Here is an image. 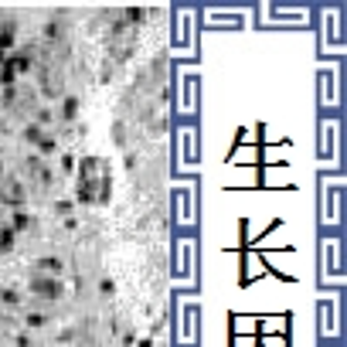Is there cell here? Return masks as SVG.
Segmentation results:
<instances>
[{"instance_id": "26", "label": "cell", "mask_w": 347, "mask_h": 347, "mask_svg": "<svg viewBox=\"0 0 347 347\" xmlns=\"http://www.w3.org/2000/svg\"><path fill=\"white\" fill-rule=\"evenodd\" d=\"M99 290H102V296H112V290H116V286H112V279H102Z\"/></svg>"}, {"instance_id": "17", "label": "cell", "mask_w": 347, "mask_h": 347, "mask_svg": "<svg viewBox=\"0 0 347 347\" xmlns=\"http://www.w3.org/2000/svg\"><path fill=\"white\" fill-rule=\"evenodd\" d=\"M0 198H4V204L17 208V204L24 201V184L21 180H4V184H0Z\"/></svg>"}, {"instance_id": "20", "label": "cell", "mask_w": 347, "mask_h": 347, "mask_svg": "<svg viewBox=\"0 0 347 347\" xmlns=\"http://www.w3.org/2000/svg\"><path fill=\"white\" fill-rule=\"evenodd\" d=\"M11 228H14V232H24V228H31V214H27V211H14Z\"/></svg>"}, {"instance_id": "30", "label": "cell", "mask_w": 347, "mask_h": 347, "mask_svg": "<svg viewBox=\"0 0 347 347\" xmlns=\"http://www.w3.org/2000/svg\"><path fill=\"white\" fill-rule=\"evenodd\" d=\"M133 344H136V337L130 334V330H126V334H123V347H133Z\"/></svg>"}, {"instance_id": "22", "label": "cell", "mask_w": 347, "mask_h": 347, "mask_svg": "<svg viewBox=\"0 0 347 347\" xmlns=\"http://www.w3.org/2000/svg\"><path fill=\"white\" fill-rule=\"evenodd\" d=\"M14 235H17L14 228H4V232H0V252H11L14 248Z\"/></svg>"}, {"instance_id": "12", "label": "cell", "mask_w": 347, "mask_h": 347, "mask_svg": "<svg viewBox=\"0 0 347 347\" xmlns=\"http://www.w3.org/2000/svg\"><path fill=\"white\" fill-rule=\"evenodd\" d=\"M198 296L187 293V296H180L177 300V340L180 344H198Z\"/></svg>"}, {"instance_id": "19", "label": "cell", "mask_w": 347, "mask_h": 347, "mask_svg": "<svg viewBox=\"0 0 347 347\" xmlns=\"http://www.w3.org/2000/svg\"><path fill=\"white\" fill-rule=\"evenodd\" d=\"M14 31H17V27H14V21L4 24V31H0V51H7V48L14 45Z\"/></svg>"}, {"instance_id": "9", "label": "cell", "mask_w": 347, "mask_h": 347, "mask_svg": "<svg viewBox=\"0 0 347 347\" xmlns=\"http://www.w3.org/2000/svg\"><path fill=\"white\" fill-rule=\"evenodd\" d=\"M170 208H174L177 225H184V228L198 225V184L194 180H180L177 187L170 191Z\"/></svg>"}, {"instance_id": "27", "label": "cell", "mask_w": 347, "mask_h": 347, "mask_svg": "<svg viewBox=\"0 0 347 347\" xmlns=\"http://www.w3.org/2000/svg\"><path fill=\"white\" fill-rule=\"evenodd\" d=\"M75 167V157H72V153H65V157H61V170H72Z\"/></svg>"}, {"instance_id": "15", "label": "cell", "mask_w": 347, "mask_h": 347, "mask_svg": "<svg viewBox=\"0 0 347 347\" xmlns=\"http://www.w3.org/2000/svg\"><path fill=\"white\" fill-rule=\"evenodd\" d=\"M204 24H208V27H242V24H245V14L242 11H218V7H208V11H204Z\"/></svg>"}, {"instance_id": "29", "label": "cell", "mask_w": 347, "mask_h": 347, "mask_svg": "<svg viewBox=\"0 0 347 347\" xmlns=\"http://www.w3.org/2000/svg\"><path fill=\"white\" fill-rule=\"evenodd\" d=\"M133 347H157V344H153V337H143V340H136Z\"/></svg>"}, {"instance_id": "23", "label": "cell", "mask_w": 347, "mask_h": 347, "mask_svg": "<svg viewBox=\"0 0 347 347\" xmlns=\"http://www.w3.org/2000/svg\"><path fill=\"white\" fill-rule=\"evenodd\" d=\"M55 136H51V133H45V136H41V140H38V150H41V153H55Z\"/></svg>"}, {"instance_id": "1", "label": "cell", "mask_w": 347, "mask_h": 347, "mask_svg": "<svg viewBox=\"0 0 347 347\" xmlns=\"http://www.w3.org/2000/svg\"><path fill=\"white\" fill-rule=\"evenodd\" d=\"M109 170L99 157H85L79 167V184H75V198L79 204H106L109 201Z\"/></svg>"}, {"instance_id": "21", "label": "cell", "mask_w": 347, "mask_h": 347, "mask_svg": "<svg viewBox=\"0 0 347 347\" xmlns=\"http://www.w3.org/2000/svg\"><path fill=\"white\" fill-rule=\"evenodd\" d=\"M38 269H41V272H61V259L48 256V259H41V262H38Z\"/></svg>"}, {"instance_id": "5", "label": "cell", "mask_w": 347, "mask_h": 347, "mask_svg": "<svg viewBox=\"0 0 347 347\" xmlns=\"http://www.w3.org/2000/svg\"><path fill=\"white\" fill-rule=\"evenodd\" d=\"M320 282L324 286L344 282V242L334 235L320 242Z\"/></svg>"}, {"instance_id": "2", "label": "cell", "mask_w": 347, "mask_h": 347, "mask_svg": "<svg viewBox=\"0 0 347 347\" xmlns=\"http://www.w3.org/2000/svg\"><path fill=\"white\" fill-rule=\"evenodd\" d=\"M344 222V177L324 174L320 177V225L337 228Z\"/></svg>"}, {"instance_id": "28", "label": "cell", "mask_w": 347, "mask_h": 347, "mask_svg": "<svg viewBox=\"0 0 347 347\" xmlns=\"http://www.w3.org/2000/svg\"><path fill=\"white\" fill-rule=\"evenodd\" d=\"M55 211H61V214H68V211H72V201H58V204H55Z\"/></svg>"}, {"instance_id": "24", "label": "cell", "mask_w": 347, "mask_h": 347, "mask_svg": "<svg viewBox=\"0 0 347 347\" xmlns=\"http://www.w3.org/2000/svg\"><path fill=\"white\" fill-rule=\"evenodd\" d=\"M0 303H4V306H17V303H21V296H17L14 290H4V296H0Z\"/></svg>"}, {"instance_id": "7", "label": "cell", "mask_w": 347, "mask_h": 347, "mask_svg": "<svg viewBox=\"0 0 347 347\" xmlns=\"http://www.w3.org/2000/svg\"><path fill=\"white\" fill-rule=\"evenodd\" d=\"M174 279L184 290L198 286V242L194 238H177V248H174Z\"/></svg>"}, {"instance_id": "25", "label": "cell", "mask_w": 347, "mask_h": 347, "mask_svg": "<svg viewBox=\"0 0 347 347\" xmlns=\"http://www.w3.org/2000/svg\"><path fill=\"white\" fill-rule=\"evenodd\" d=\"M45 324H48V320L41 313H31V317H27V327H45Z\"/></svg>"}, {"instance_id": "8", "label": "cell", "mask_w": 347, "mask_h": 347, "mask_svg": "<svg viewBox=\"0 0 347 347\" xmlns=\"http://www.w3.org/2000/svg\"><path fill=\"white\" fill-rule=\"evenodd\" d=\"M320 51L324 55H340L344 51V11L340 7H324L320 11Z\"/></svg>"}, {"instance_id": "3", "label": "cell", "mask_w": 347, "mask_h": 347, "mask_svg": "<svg viewBox=\"0 0 347 347\" xmlns=\"http://www.w3.org/2000/svg\"><path fill=\"white\" fill-rule=\"evenodd\" d=\"M340 153H344V123L324 119L317 126V160L327 167H340Z\"/></svg>"}, {"instance_id": "14", "label": "cell", "mask_w": 347, "mask_h": 347, "mask_svg": "<svg viewBox=\"0 0 347 347\" xmlns=\"http://www.w3.org/2000/svg\"><path fill=\"white\" fill-rule=\"evenodd\" d=\"M177 164L184 170H194L201 164V143H198V126H180L177 130Z\"/></svg>"}, {"instance_id": "13", "label": "cell", "mask_w": 347, "mask_h": 347, "mask_svg": "<svg viewBox=\"0 0 347 347\" xmlns=\"http://www.w3.org/2000/svg\"><path fill=\"white\" fill-rule=\"evenodd\" d=\"M259 17L262 24H293V27H303L310 24V7H286V4H262L259 7Z\"/></svg>"}, {"instance_id": "18", "label": "cell", "mask_w": 347, "mask_h": 347, "mask_svg": "<svg viewBox=\"0 0 347 347\" xmlns=\"http://www.w3.org/2000/svg\"><path fill=\"white\" fill-rule=\"evenodd\" d=\"M75 116H79V99H75V96H68V99L61 102V119H65V123H72Z\"/></svg>"}, {"instance_id": "10", "label": "cell", "mask_w": 347, "mask_h": 347, "mask_svg": "<svg viewBox=\"0 0 347 347\" xmlns=\"http://www.w3.org/2000/svg\"><path fill=\"white\" fill-rule=\"evenodd\" d=\"M198 109H201V75L194 68H184L177 75V112L198 116Z\"/></svg>"}, {"instance_id": "6", "label": "cell", "mask_w": 347, "mask_h": 347, "mask_svg": "<svg viewBox=\"0 0 347 347\" xmlns=\"http://www.w3.org/2000/svg\"><path fill=\"white\" fill-rule=\"evenodd\" d=\"M170 48L184 58L198 55V21H194V11L191 7H180L174 14V38H170Z\"/></svg>"}, {"instance_id": "11", "label": "cell", "mask_w": 347, "mask_h": 347, "mask_svg": "<svg viewBox=\"0 0 347 347\" xmlns=\"http://www.w3.org/2000/svg\"><path fill=\"white\" fill-rule=\"evenodd\" d=\"M340 317H344V303H340V296H324V300H317V320H320V337H327V340H334V337H340V330H344V324H340Z\"/></svg>"}, {"instance_id": "31", "label": "cell", "mask_w": 347, "mask_h": 347, "mask_svg": "<svg viewBox=\"0 0 347 347\" xmlns=\"http://www.w3.org/2000/svg\"><path fill=\"white\" fill-rule=\"evenodd\" d=\"M4 61H7V51H0V68H4Z\"/></svg>"}, {"instance_id": "4", "label": "cell", "mask_w": 347, "mask_h": 347, "mask_svg": "<svg viewBox=\"0 0 347 347\" xmlns=\"http://www.w3.org/2000/svg\"><path fill=\"white\" fill-rule=\"evenodd\" d=\"M344 99V68L337 65H320L317 68V102L324 109H334Z\"/></svg>"}, {"instance_id": "16", "label": "cell", "mask_w": 347, "mask_h": 347, "mask_svg": "<svg viewBox=\"0 0 347 347\" xmlns=\"http://www.w3.org/2000/svg\"><path fill=\"white\" fill-rule=\"evenodd\" d=\"M31 290L38 293L41 300H58V296H61V282H58V279H45V276H34Z\"/></svg>"}]
</instances>
